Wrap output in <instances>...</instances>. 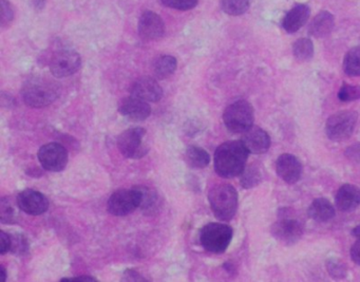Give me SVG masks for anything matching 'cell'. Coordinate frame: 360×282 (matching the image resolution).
I'll list each match as a JSON object with an SVG mask.
<instances>
[{
  "instance_id": "6da1fadb",
  "label": "cell",
  "mask_w": 360,
  "mask_h": 282,
  "mask_svg": "<svg viewBox=\"0 0 360 282\" xmlns=\"http://www.w3.org/2000/svg\"><path fill=\"white\" fill-rule=\"evenodd\" d=\"M248 155L250 151L241 140L223 143L215 153V171L225 179L238 177L245 169Z\"/></svg>"
},
{
  "instance_id": "7a4b0ae2",
  "label": "cell",
  "mask_w": 360,
  "mask_h": 282,
  "mask_svg": "<svg viewBox=\"0 0 360 282\" xmlns=\"http://www.w3.org/2000/svg\"><path fill=\"white\" fill-rule=\"evenodd\" d=\"M59 86L45 78H33L24 83L22 97L27 106L31 108H45L57 101Z\"/></svg>"
},
{
  "instance_id": "3957f363",
  "label": "cell",
  "mask_w": 360,
  "mask_h": 282,
  "mask_svg": "<svg viewBox=\"0 0 360 282\" xmlns=\"http://www.w3.org/2000/svg\"><path fill=\"white\" fill-rule=\"evenodd\" d=\"M208 201L215 217L220 221H231L238 211V192L231 184H218L208 192Z\"/></svg>"
},
{
  "instance_id": "277c9868",
  "label": "cell",
  "mask_w": 360,
  "mask_h": 282,
  "mask_svg": "<svg viewBox=\"0 0 360 282\" xmlns=\"http://www.w3.org/2000/svg\"><path fill=\"white\" fill-rule=\"evenodd\" d=\"M254 108L245 99H240L231 104L223 113L225 127L233 134H243L254 126Z\"/></svg>"
},
{
  "instance_id": "5b68a950",
  "label": "cell",
  "mask_w": 360,
  "mask_h": 282,
  "mask_svg": "<svg viewBox=\"0 0 360 282\" xmlns=\"http://www.w3.org/2000/svg\"><path fill=\"white\" fill-rule=\"evenodd\" d=\"M233 236V229L227 224L208 223L201 230V246L208 252L221 254L229 248Z\"/></svg>"
},
{
  "instance_id": "8992f818",
  "label": "cell",
  "mask_w": 360,
  "mask_h": 282,
  "mask_svg": "<svg viewBox=\"0 0 360 282\" xmlns=\"http://www.w3.org/2000/svg\"><path fill=\"white\" fill-rule=\"evenodd\" d=\"M146 134L145 128H129L122 132L117 138V148L127 159H142L149 151L148 144L145 141Z\"/></svg>"
},
{
  "instance_id": "52a82bcc",
  "label": "cell",
  "mask_w": 360,
  "mask_h": 282,
  "mask_svg": "<svg viewBox=\"0 0 360 282\" xmlns=\"http://www.w3.org/2000/svg\"><path fill=\"white\" fill-rule=\"evenodd\" d=\"M357 120L358 115L356 111L343 110V111L336 112L326 121V136L334 142L347 140L353 134Z\"/></svg>"
},
{
  "instance_id": "ba28073f",
  "label": "cell",
  "mask_w": 360,
  "mask_h": 282,
  "mask_svg": "<svg viewBox=\"0 0 360 282\" xmlns=\"http://www.w3.org/2000/svg\"><path fill=\"white\" fill-rule=\"evenodd\" d=\"M142 195L140 188H130V190H120L113 192L107 203L108 213L117 217H124L129 215L136 209H140Z\"/></svg>"
},
{
  "instance_id": "9c48e42d",
  "label": "cell",
  "mask_w": 360,
  "mask_h": 282,
  "mask_svg": "<svg viewBox=\"0 0 360 282\" xmlns=\"http://www.w3.org/2000/svg\"><path fill=\"white\" fill-rule=\"evenodd\" d=\"M82 65L80 54L73 49L57 50L50 59V71L57 78L73 76Z\"/></svg>"
},
{
  "instance_id": "30bf717a",
  "label": "cell",
  "mask_w": 360,
  "mask_h": 282,
  "mask_svg": "<svg viewBox=\"0 0 360 282\" xmlns=\"http://www.w3.org/2000/svg\"><path fill=\"white\" fill-rule=\"evenodd\" d=\"M39 163L45 171L59 173L65 169L69 160L67 149L59 143H49L39 148Z\"/></svg>"
},
{
  "instance_id": "8fae6325",
  "label": "cell",
  "mask_w": 360,
  "mask_h": 282,
  "mask_svg": "<svg viewBox=\"0 0 360 282\" xmlns=\"http://www.w3.org/2000/svg\"><path fill=\"white\" fill-rule=\"evenodd\" d=\"M271 233L277 241L285 246H294L301 239L303 227L297 219L282 217L273 224Z\"/></svg>"
},
{
  "instance_id": "7c38bea8",
  "label": "cell",
  "mask_w": 360,
  "mask_h": 282,
  "mask_svg": "<svg viewBox=\"0 0 360 282\" xmlns=\"http://www.w3.org/2000/svg\"><path fill=\"white\" fill-rule=\"evenodd\" d=\"M138 30L144 41H159L165 34L164 20L154 12L146 10L138 20Z\"/></svg>"
},
{
  "instance_id": "4fadbf2b",
  "label": "cell",
  "mask_w": 360,
  "mask_h": 282,
  "mask_svg": "<svg viewBox=\"0 0 360 282\" xmlns=\"http://www.w3.org/2000/svg\"><path fill=\"white\" fill-rule=\"evenodd\" d=\"M18 209L31 216H41L49 209L47 197L34 190H24L16 199Z\"/></svg>"
},
{
  "instance_id": "5bb4252c",
  "label": "cell",
  "mask_w": 360,
  "mask_h": 282,
  "mask_svg": "<svg viewBox=\"0 0 360 282\" xmlns=\"http://www.w3.org/2000/svg\"><path fill=\"white\" fill-rule=\"evenodd\" d=\"M117 111L120 115L127 118L132 122H142L148 119L151 115V107L148 101L130 95L120 101Z\"/></svg>"
},
{
  "instance_id": "9a60e30c",
  "label": "cell",
  "mask_w": 360,
  "mask_h": 282,
  "mask_svg": "<svg viewBox=\"0 0 360 282\" xmlns=\"http://www.w3.org/2000/svg\"><path fill=\"white\" fill-rule=\"evenodd\" d=\"M242 143L252 155H264L270 149L272 141L270 134L258 126H252L242 134Z\"/></svg>"
},
{
  "instance_id": "2e32d148",
  "label": "cell",
  "mask_w": 360,
  "mask_h": 282,
  "mask_svg": "<svg viewBox=\"0 0 360 282\" xmlns=\"http://www.w3.org/2000/svg\"><path fill=\"white\" fill-rule=\"evenodd\" d=\"M277 175L287 184H295L302 176V165L297 157L283 153L276 161Z\"/></svg>"
},
{
  "instance_id": "e0dca14e",
  "label": "cell",
  "mask_w": 360,
  "mask_h": 282,
  "mask_svg": "<svg viewBox=\"0 0 360 282\" xmlns=\"http://www.w3.org/2000/svg\"><path fill=\"white\" fill-rule=\"evenodd\" d=\"M130 94L148 103H156L163 97V89L154 78L145 76L132 84Z\"/></svg>"
},
{
  "instance_id": "ac0fdd59",
  "label": "cell",
  "mask_w": 360,
  "mask_h": 282,
  "mask_svg": "<svg viewBox=\"0 0 360 282\" xmlns=\"http://www.w3.org/2000/svg\"><path fill=\"white\" fill-rule=\"evenodd\" d=\"M311 9L306 5H297L291 8L282 20V28L287 33H296L308 22Z\"/></svg>"
},
{
  "instance_id": "d6986e66",
  "label": "cell",
  "mask_w": 360,
  "mask_h": 282,
  "mask_svg": "<svg viewBox=\"0 0 360 282\" xmlns=\"http://www.w3.org/2000/svg\"><path fill=\"white\" fill-rule=\"evenodd\" d=\"M335 203L339 211H355L360 205V188L354 184H345L337 192Z\"/></svg>"
},
{
  "instance_id": "ffe728a7",
  "label": "cell",
  "mask_w": 360,
  "mask_h": 282,
  "mask_svg": "<svg viewBox=\"0 0 360 282\" xmlns=\"http://www.w3.org/2000/svg\"><path fill=\"white\" fill-rule=\"evenodd\" d=\"M335 26L334 16L329 11H322L312 20L308 34L316 38H324L331 34Z\"/></svg>"
},
{
  "instance_id": "44dd1931",
  "label": "cell",
  "mask_w": 360,
  "mask_h": 282,
  "mask_svg": "<svg viewBox=\"0 0 360 282\" xmlns=\"http://www.w3.org/2000/svg\"><path fill=\"white\" fill-rule=\"evenodd\" d=\"M308 215L314 221L326 223L335 217V209L328 199L317 198L308 207Z\"/></svg>"
},
{
  "instance_id": "7402d4cb",
  "label": "cell",
  "mask_w": 360,
  "mask_h": 282,
  "mask_svg": "<svg viewBox=\"0 0 360 282\" xmlns=\"http://www.w3.org/2000/svg\"><path fill=\"white\" fill-rule=\"evenodd\" d=\"M177 59L171 55L159 56L156 61L153 62V72L157 78L165 80L175 73L177 70Z\"/></svg>"
},
{
  "instance_id": "603a6c76",
  "label": "cell",
  "mask_w": 360,
  "mask_h": 282,
  "mask_svg": "<svg viewBox=\"0 0 360 282\" xmlns=\"http://www.w3.org/2000/svg\"><path fill=\"white\" fill-rule=\"evenodd\" d=\"M185 161L190 167L205 168L210 163V153L199 146H188L185 151Z\"/></svg>"
},
{
  "instance_id": "cb8c5ba5",
  "label": "cell",
  "mask_w": 360,
  "mask_h": 282,
  "mask_svg": "<svg viewBox=\"0 0 360 282\" xmlns=\"http://www.w3.org/2000/svg\"><path fill=\"white\" fill-rule=\"evenodd\" d=\"M262 179L264 177H262L259 166L252 164V165L246 166L243 173L240 175V184L244 190H250V188L259 185Z\"/></svg>"
},
{
  "instance_id": "d4e9b609",
  "label": "cell",
  "mask_w": 360,
  "mask_h": 282,
  "mask_svg": "<svg viewBox=\"0 0 360 282\" xmlns=\"http://www.w3.org/2000/svg\"><path fill=\"white\" fill-rule=\"evenodd\" d=\"M343 71L349 76H360V47L347 52L343 59Z\"/></svg>"
},
{
  "instance_id": "484cf974",
  "label": "cell",
  "mask_w": 360,
  "mask_h": 282,
  "mask_svg": "<svg viewBox=\"0 0 360 282\" xmlns=\"http://www.w3.org/2000/svg\"><path fill=\"white\" fill-rule=\"evenodd\" d=\"M138 188L142 195L140 209L146 213H156L157 209H159L158 192L152 188H146V186H138Z\"/></svg>"
},
{
  "instance_id": "4316f807",
  "label": "cell",
  "mask_w": 360,
  "mask_h": 282,
  "mask_svg": "<svg viewBox=\"0 0 360 282\" xmlns=\"http://www.w3.org/2000/svg\"><path fill=\"white\" fill-rule=\"evenodd\" d=\"M314 43L310 38H299L294 43L293 54L299 62H308L313 57Z\"/></svg>"
},
{
  "instance_id": "83f0119b",
  "label": "cell",
  "mask_w": 360,
  "mask_h": 282,
  "mask_svg": "<svg viewBox=\"0 0 360 282\" xmlns=\"http://www.w3.org/2000/svg\"><path fill=\"white\" fill-rule=\"evenodd\" d=\"M221 8L227 15L240 16L248 11L250 0H220Z\"/></svg>"
},
{
  "instance_id": "f1b7e54d",
  "label": "cell",
  "mask_w": 360,
  "mask_h": 282,
  "mask_svg": "<svg viewBox=\"0 0 360 282\" xmlns=\"http://www.w3.org/2000/svg\"><path fill=\"white\" fill-rule=\"evenodd\" d=\"M339 101L343 103L347 101H358L360 99V86L359 85H351L343 83L338 91Z\"/></svg>"
},
{
  "instance_id": "f546056e",
  "label": "cell",
  "mask_w": 360,
  "mask_h": 282,
  "mask_svg": "<svg viewBox=\"0 0 360 282\" xmlns=\"http://www.w3.org/2000/svg\"><path fill=\"white\" fill-rule=\"evenodd\" d=\"M17 220L15 209L7 198L1 199L0 203V221L3 224L15 223Z\"/></svg>"
},
{
  "instance_id": "4dcf8cb0",
  "label": "cell",
  "mask_w": 360,
  "mask_h": 282,
  "mask_svg": "<svg viewBox=\"0 0 360 282\" xmlns=\"http://www.w3.org/2000/svg\"><path fill=\"white\" fill-rule=\"evenodd\" d=\"M326 269H328L331 277L334 278V279H343V278L347 277V267L339 259H329L326 261Z\"/></svg>"
},
{
  "instance_id": "1f68e13d",
  "label": "cell",
  "mask_w": 360,
  "mask_h": 282,
  "mask_svg": "<svg viewBox=\"0 0 360 282\" xmlns=\"http://www.w3.org/2000/svg\"><path fill=\"white\" fill-rule=\"evenodd\" d=\"M198 1L199 0H161V3L165 7L178 10V11H188L194 9L198 5Z\"/></svg>"
},
{
  "instance_id": "d6a6232c",
  "label": "cell",
  "mask_w": 360,
  "mask_h": 282,
  "mask_svg": "<svg viewBox=\"0 0 360 282\" xmlns=\"http://www.w3.org/2000/svg\"><path fill=\"white\" fill-rule=\"evenodd\" d=\"M15 17L13 6L8 0H1V28L11 26Z\"/></svg>"
},
{
  "instance_id": "836d02e7",
  "label": "cell",
  "mask_w": 360,
  "mask_h": 282,
  "mask_svg": "<svg viewBox=\"0 0 360 282\" xmlns=\"http://www.w3.org/2000/svg\"><path fill=\"white\" fill-rule=\"evenodd\" d=\"M12 238V246H11V252L14 253V254L17 255H24L28 252L29 250V244L28 241H27L26 238L22 235H13L11 236Z\"/></svg>"
},
{
  "instance_id": "e575fe53",
  "label": "cell",
  "mask_w": 360,
  "mask_h": 282,
  "mask_svg": "<svg viewBox=\"0 0 360 282\" xmlns=\"http://www.w3.org/2000/svg\"><path fill=\"white\" fill-rule=\"evenodd\" d=\"M345 157L355 164H360V143L352 145L345 150Z\"/></svg>"
},
{
  "instance_id": "d590c367",
  "label": "cell",
  "mask_w": 360,
  "mask_h": 282,
  "mask_svg": "<svg viewBox=\"0 0 360 282\" xmlns=\"http://www.w3.org/2000/svg\"><path fill=\"white\" fill-rule=\"evenodd\" d=\"M12 238L11 235L1 231V244H0V254L6 255L11 251Z\"/></svg>"
},
{
  "instance_id": "8d00e7d4",
  "label": "cell",
  "mask_w": 360,
  "mask_h": 282,
  "mask_svg": "<svg viewBox=\"0 0 360 282\" xmlns=\"http://www.w3.org/2000/svg\"><path fill=\"white\" fill-rule=\"evenodd\" d=\"M350 254H351L352 260L356 265H360V238H357V241L352 246Z\"/></svg>"
},
{
  "instance_id": "74e56055",
  "label": "cell",
  "mask_w": 360,
  "mask_h": 282,
  "mask_svg": "<svg viewBox=\"0 0 360 282\" xmlns=\"http://www.w3.org/2000/svg\"><path fill=\"white\" fill-rule=\"evenodd\" d=\"M123 280H128V281H147L143 276L136 273L134 269H127V271L124 273Z\"/></svg>"
},
{
  "instance_id": "f35d334b",
  "label": "cell",
  "mask_w": 360,
  "mask_h": 282,
  "mask_svg": "<svg viewBox=\"0 0 360 282\" xmlns=\"http://www.w3.org/2000/svg\"><path fill=\"white\" fill-rule=\"evenodd\" d=\"M62 282H82V281H97L95 278L91 277V276H80V277L73 278H63L61 280Z\"/></svg>"
},
{
  "instance_id": "ab89813d",
  "label": "cell",
  "mask_w": 360,
  "mask_h": 282,
  "mask_svg": "<svg viewBox=\"0 0 360 282\" xmlns=\"http://www.w3.org/2000/svg\"><path fill=\"white\" fill-rule=\"evenodd\" d=\"M32 6L35 10H43L45 6V0H32Z\"/></svg>"
},
{
  "instance_id": "60d3db41",
  "label": "cell",
  "mask_w": 360,
  "mask_h": 282,
  "mask_svg": "<svg viewBox=\"0 0 360 282\" xmlns=\"http://www.w3.org/2000/svg\"><path fill=\"white\" fill-rule=\"evenodd\" d=\"M352 234H353L354 237L360 238V224L357 227H354Z\"/></svg>"
},
{
  "instance_id": "b9f144b4",
  "label": "cell",
  "mask_w": 360,
  "mask_h": 282,
  "mask_svg": "<svg viewBox=\"0 0 360 282\" xmlns=\"http://www.w3.org/2000/svg\"><path fill=\"white\" fill-rule=\"evenodd\" d=\"M0 273H1V276H3V281L6 282L7 281V271H6L5 267L3 265H1V271H0Z\"/></svg>"
}]
</instances>
